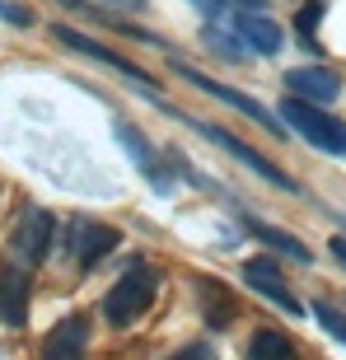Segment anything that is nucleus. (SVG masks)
<instances>
[{
    "instance_id": "nucleus-1",
    "label": "nucleus",
    "mask_w": 346,
    "mask_h": 360,
    "mask_svg": "<svg viewBox=\"0 0 346 360\" xmlns=\"http://www.w3.org/2000/svg\"><path fill=\"white\" fill-rule=\"evenodd\" d=\"M155 290H160V276H155L146 262H132V267L122 271L117 285L103 295V319L113 323V328H132L141 314H150Z\"/></svg>"
},
{
    "instance_id": "nucleus-2",
    "label": "nucleus",
    "mask_w": 346,
    "mask_h": 360,
    "mask_svg": "<svg viewBox=\"0 0 346 360\" xmlns=\"http://www.w3.org/2000/svg\"><path fill=\"white\" fill-rule=\"evenodd\" d=\"M281 117H286V127H290L300 141H309L314 150L342 155L346 160V122L342 117H333V112H323V108H314V103H300V98H286Z\"/></svg>"
},
{
    "instance_id": "nucleus-3",
    "label": "nucleus",
    "mask_w": 346,
    "mask_h": 360,
    "mask_svg": "<svg viewBox=\"0 0 346 360\" xmlns=\"http://www.w3.org/2000/svg\"><path fill=\"white\" fill-rule=\"evenodd\" d=\"M117 239H122V234L113 225H98V220H89V215H75V220L66 225V239H61V243H66V253L75 257V267L94 271L113 248H117Z\"/></svg>"
},
{
    "instance_id": "nucleus-4",
    "label": "nucleus",
    "mask_w": 346,
    "mask_h": 360,
    "mask_svg": "<svg viewBox=\"0 0 346 360\" xmlns=\"http://www.w3.org/2000/svg\"><path fill=\"white\" fill-rule=\"evenodd\" d=\"M52 38L61 42V47H70V52L89 56V61H103L108 70H117V75H127L132 84H141V94H146V98H155V103H160V94H155L160 84H155V75H150V70H141L136 61H122L117 52H108L103 42H94V38H84V33H75V28H61V24L52 28Z\"/></svg>"
},
{
    "instance_id": "nucleus-5",
    "label": "nucleus",
    "mask_w": 346,
    "mask_h": 360,
    "mask_svg": "<svg viewBox=\"0 0 346 360\" xmlns=\"http://www.w3.org/2000/svg\"><path fill=\"white\" fill-rule=\"evenodd\" d=\"M187 127H197V131L206 136V141H215V146H220V150H229V155H234L239 164H248V169H253V174L262 178V183L281 187V192H300V183H295L290 174H281V169H276L271 160H267V155H257L253 146H243L239 136H229L225 127H215V122H187Z\"/></svg>"
},
{
    "instance_id": "nucleus-6",
    "label": "nucleus",
    "mask_w": 346,
    "mask_h": 360,
    "mask_svg": "<svg viewBox=\"0 0 346 360\" xmlns=\"http://www.w3.org/2000/svg\"><path fill=\"white\" fill-rule=\"evenodd\" d=\"M52 239H56V220L47 211H24L19 225H14V239H10V253L24 262V267H38L42 257L52 253Z\"/></svg>"
},
{
    "instance_id": "nucleus-7",
    "label": "nucleus",
    "mask_w": 346,
    "mask_h": 360,
    "mask_svg": "<svg viewBox=\"0 0 346 360\" xmlns=\"http://www.w3.org/2000/svg\"><path fill=\"white\" fill-rule=\"evenodd\" d=\"M178 75H183L187 84H197L201 94H211V98H220L225 108H234V112H243V117H253L257 127H267L271 136H286V127H276V117L267 112L262 103H253L248 94H239V89H229V84H220V80H211V75H201V70H192V66H173Z\"/></svg>"
},
{
    "instance_id": "nucleus-8",
    "label": "nucleus",
    "mask_w": 346,
    "mask_h": 360,
    "mask_svg": "<svg viewBox=\"0 0 346 360\" xmlns=\"http://www.w3.org/2000/svg\"><path fill=\"white\" fill-rule=\"evenodd\" d=\"M286 98H300V103H337L342 98V75L337 70H323V66H295L286 70Z\"/></svg>"
},
{
    "instance_id": "nucleus-9",
    "label": "nucleus",
    "mask_w": 346,
    "mask_h": 360,
    "mask_svg": "<svg viewBox=\"0 0 346 360\" xmlns=\"http://www.w3.org/2000/svg\"><path fill=\"white\" fill-rule=\"evenodd\" d=\"M243 281H248L253 290H262L267 300H271V304H281L286 314H305L300 295H295L290 285L281 281V267L271 262V257H248V262H243Z\"/></svg>"
},
{
    "instance_id": "nucleus-10",
    "label": "nucleus",
    "mask_w": 346,
    "mask_h": 360,
    "mask_svg": "<svg viewBox=\"0 0 346 360\" xmlns=\"http://www.w3.org/2000/svg\"><path fill=\"white\" fill-rule=\"evenodd\" d=\"M84 351H89V319L84 314L61 319L42 342V360H84Z\"/></svg>"
},
{
    "instance_id": "nucleus-11",
    "label": "nucleus",
    "mask_w": 346,
    "mask_h": 360,
    "mask_svg": "<svg viewBox=\"0 0 346 360\" xmlns=\"http://www.w3.org/2000/svg\"><path fill=\"white\" fill-rule=\"evenodd\" d=\"M117 146L136 160V169H141V174L150 178V187H160V192H169V187H173V178L164 174V155H160L155 146H150V141H146L141 131H132L127 122H117Z\"/></svg>"
},
{
    "instance_id": "nucleus-12",
    "label": "nucleus",
    "mask_w": 346,
    "mask_h": 360,
    "mask_svg": "<svg viewBox=\"0 0 346 360\" xmlns=\"http://www.w3.org/2000/svg\"><path fill=\"white\" fill-rule=\"evenodd\" d=\"M24 319H28V267L5 262L0 267V323L24 328Z\"/></svg>"
},
{
    "instance_id": "nucleus-13",
    "label": "nucleus",
    "mask_w": 346,
    "mask_h": 360,
    "mask_svg": "<svg viewBox=\"0 0 346 360\" xmlns=\"http://www.w3.org/2000/svg\"><path fill=\"white\" fill-rule=\"evenodd\" d=\"M234 28H239V38L248 42V52H257V56H276L281 52V42H286V28L276 24V19H267V14H248L243 10L239 19H234Z\"/></svg>"
},
{
    "instance_id": "nucleus-14",
    "label": "nucleus",
    "mask_w": 346,
    "mask_h": 360,
    "mask_svg": "<svg viewBox=\"0 0 346 360\" xmlns=\"http://www.w3.org/2000/svg\"><path fill=\"white\" fill-rule=\"evenodd\" d=\"M243 225H248V234H257V239H262L267 248H276V253L295 257V262H314V253H309V248H305L300 239H295V234H286V229L262 225V220H248V215H243Z\"/></svg>"
},
{
    "instance_id": "nucleus-15",
    "label": "nucleus",
    "mask_w": 346,
    "mask_h": 360,
    "mask_svg": "<svg viewBox=\"0 0 346 360\" xmlns=\"http://www.w3.org/2000/svg\"><path fill=\"white\" fill-rule=\"evenodd\" d=\"M295 342L286 333H276V328H257L253 337H248V360H295Z\"/></svg>"
},
{
    "instance_id": "nucleus-16",
    "label": "nucleus",
    "mask_w": 346,
    "mask_h": 360,
    "mask_svg": "<svg viewBox=\"0 0 346 360\" xmlns=\"http://www.w3.org/2000/svg\"><path fill=\"white\" fill-rule=\"evenodd\" d=\"M314 319L323 323V333L337 337V342L346 347V314H342V309H337V304H323V300H319V304H314Z\"/></svg>"
},
{
    "instance_id": "nucleus-17",
    "label": "nucleus",
    "mask_w": 346,
    "mask_h": 360,
    "mask_svg": "<svg viewBox=\"0 0 346 360\" xmlns=\"http://www.w3.org/2000/svg\"><path fill=\"white\" fill-rule=\"evenodd\" d=\"M0 19L14 24V28H28L33 24V10H28V5H14V0H0Z\"/></svg>"
},
{
    "instance_id": "nucleus-18",
    "label": "nucleus",
    "mask_w": 346,
    "mask_h": 360,
    "mask_svg": "<svg viewBox=\"0 0 346 360\" xmlns=\"http://www.w3.org/2000/svg\"><path fill=\"white\" fill-rule=\"evenodd\" d=\"M323 19V0H309L305 10H300V33H305L309 42H314V24Z\"/></svg>"
},
{
    "instance_id": "nucleus-19",
    "label": "nucleus",
    "mask_w": 346,
    "mask_h": 360,
    "mask_svg": "<svg viewBox=\"0 0 346 360\" xmlns=\"http://www.w3.org/2000/svg\"><path fill=\"white\" fill-rule=\"evenodd\" d=\"M169 360H215V351L206 347V342H192V347H183V351H173Z\"/></svg>"
},
{
    "instance_id": "nucleus-20",
    "label": "nucleus",
    "mask_w": 346,
    "mask_h": 360,
    "mask_svg": "<svg viewBox=\"0 0 346 360\" xmlns=\"http://www.w3.org/2000/svg\"><path fill=\"white\" fill-rule=\"evenodd\" d=\"M192 5H197V14H206V19L225 10V0H192Z\"/></svg>"
},
{
    "instance_id": "nucleus-21",
    "label": "nucleus",
    "mask_w": 346,
    "mask_h": 360,
    "mask_svg": "<svg viewBox=\"0 0 346 360\" xmlns=\"http://www.w3.org/2000/svg\"><path fill=\"white\" fill-rule=\"evenodd\" d=\"M333 257H337V262L346 267V239H333Z\"/></svg>"
},
{
    "instance_id": "nucleus-22",
    "label": "nucleus",
    "mask_w": 346,
    "mask_h": 360,
    "mask_svg": "<svg viewBox=\"0 0 346 360\" xmlns=\"http://www.w3.org/2000/svg\"><path fill=\"white\" fill-rule=\"evenodd\" d=\"M108 5H117V10H141L146 0H108Z\"/></svg>"
}]
</instances>
